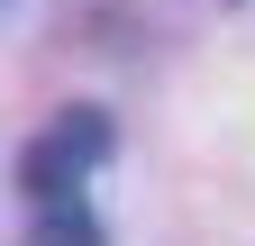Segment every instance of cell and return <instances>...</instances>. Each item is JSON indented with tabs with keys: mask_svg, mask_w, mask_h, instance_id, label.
I'll return each mask as SVG.
<instances>
[{
	"mask_svg": "<svg viewBox=\"0 0 255 246\" xmlns=\"http://www.w3.org/2000/svg\"><path fill=\"white\" fill-rule=\"evenodd\" d=\"M101 164H110V110H91V101L82 110H55V128L27 137V155H18V192L37 210H64Z\"/></svg>",
	"mask_w": 255,
	"mask_h": 246,
	"instance_id": "6da1fadb",
	"label": "cell"
},
{
	"mask_svg": "<svg viewBox=\"0 0 255 246\" xmlns=\"http://www.w3.org/2000/svg\"><path fill=\"white\" fill-rule=\"evenodd\" d=\"M18 246H110V237H101V219H91L82 201H64V210H37Z\"/></svg>",
	"mask_w": 255,
	"mask_h": 246,
	"instance_id": "7a4b0ae2",
	"label": "cell"
}]
</instances>
